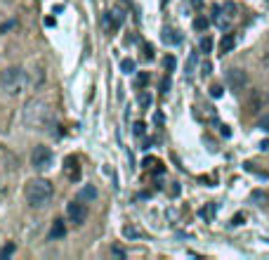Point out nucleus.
<instances>
[{
	"label": "nucleus",
	"mask_w": 269,
	"mask_h": 260,
	"mask_svg": "<svg viewBox=\"0 0 269 260\" xmlns=\"http://www.w3.org/2000/svg\"><path fill=\"white\" fill-rule=\"evenodd\" d=\"M52 121V109L43 100H31L24 107V123L31 130H43Z\"/></svg>",
	"instance_id": "obj_1"
},
{
	"label": "nucleus",
	"mask_w": 269,
	"mask_h": 260,
	"mask_svg": "<svg viewBox=\"0 0 269 260\" xmlns=\"http://www.w3.org/2000/svg\"><path fill=\"white\" fill-rule=\"evenodd\" d=\"M54 187L47 182L45 177H36V180H29L26 182V189H24V197L29 201V206L33 208H45L50 201H52Z\"/></svg>",
	"instance_id": "obj_2"
},
{
	"label": "nucleus",
	"mask_w": 269,
	"mask_h": 260,
	"mask_svg": "<svg viewBox=\"0 0 269 260\" xmlns=\"http://www.w3.org/2000/svg\"><path fill=\"white\" fill-rule=\"evenodd\" d=\"M29 78H26V71L19 69V67H8V69L0 74V88L8 92V95H19V92L26 88Z\"/></svg>",
	"instance_id": "obj_3"
},
{
	"label": "nucleus",
	"mask_w": 269,
	"mask_h": 260,
	"mask_svg": "<svg viewBox=\"0 0 269 260\" xmlns=\"http://www.w3.org/2000/svg\"><path fill=\"white\" fill-rule=\"evenodd\" d=\"M52 161H54V156H52V152H50V147H36L33 149V154H31V166L36 170H47L50 166H52Z\"/></svg>",
	"instance_id": "obj_4"
},
{
	"label": "nucleus",
	"mask_w": 269,
	"mask_h": 260,
	"mask_svg": "<svg viewBox=\"0 0 269 260\" xmlns=\"http://www.w3.org/2000/svg\"><path fill=\"white\" fill-rule=\"evenodd\" d=\"M66 215H69V220L73 222V225H85V220H87V206L83 204V199L69 201V206H66Z\"/></svg>",
	"instance_id": "obj_5"
},
{
	"label": "nucleus",
	"mask_w": 269,
	"mask_h": 260,
	"mask_svg": "<svg viewBox=\"0 0 269 260\" xmlns=\"http://www.w3.org/2000/svg\"><path fill=\"white\" fill-rule=\"evenodd\" d=\"M227 85H229L234 92L246 90L248 85V74L243 69H229L227 71Z\"/></svg>",
	"instance_id": "obj_6"
},
{
	"label": "nucleus",
	"mask_w": 269,
	"mask_h": 260,
	"mask_svg": "<svg viewBox=\"0 0 269 260\" xmlns=\"http://www.w3.org/2000/svg\"><path fill=\"white\" fill-rule=\"evenodd\" d=\"M123 22H125V15H123V10H121V8L109 10L107 15H104V29H107V33H114V31H118Z\"/></svg>",
	"instance_id": "obj_7"
},
{
	"label": "nucleus",
	"mask_w": 269,
	"mask_h": 260,
	"mask_svg": "<svg viewBox=\"0 0 269 260\" xmlns=\"http://www.w3.org/2000/svg\"><path fill=\"white\" fill-rule=\"evenodd\" d=\"M161 38H163V43H165V45H180V43H182V36H180L175 29H163Z\"/></svg>",
	"instance_id": "obj_8"
},
{
	"label": "nucleus",
	"mask_w": 269,
	"mask_h": 260,
	"mask_svg": "<svg viewBox=\"0 0 269 260\" xmlns=\"http://www.w3.org/2000/svg\"><path fill=\"white\" fill-rule=\"evenodd\" d=\"M234 47H236V38H234V33H227V36H222V40H220V52H222V54H229Z\"/></svg>",
	"instance_id": "obj_9"
},
{
	"label": "nucleus",
	"mask_w": 269,
	"mask_h": 260,
	"mask_svg": "<svg viewBox=\"0 0 269 260\" xmlns=\"http://www.w3.org/2000/svg\"><path fill=\"white\" fill-rule=\"evenodd\" d=\"M64 234H66V225H64V220H54L52 230H50V241H54V239H62Z\"/></svg>",
	"instance_id": "obj_10"
},
{
	"label": "nucleus",
	"mask_w": 269,
	"mask_h": 260,
	"mask_svg": "<svg viewBox=\"0 0 269 260\" xmlns=\"http://www.w3.org/2000/svg\"><path fill=\"white\" fill-rule=\"evenodd\" d=\"M66 166H69V177L78 180V177H80V170H78V161H76V159H66Z\"/></svg>",
	"instance_id": "obj_11"
},
{
	"label": "nucleus",
	"mask_w": 269,
	"mask_h": 260,
	"mask_svg": "<svg viewBox=\"0 0 269 260\" xmlns=\"http://www.w3.org/2000/svg\"><path fill=\"white\" fill-rule=\"evenodd\" d=\"M208 26H210V22H208L206 17H196V19H194V29L196 31H206Z\"/></svg>",
	"instance_id": "obj_12"
},
{
	"label": "nucleus",
	"mask_w": 269,
	"mask_h": 260,
	"mask_svg": "<svg viewBox=\"0 0 269 260\" xmlns=\"http://www.w3.org/2000/svg\"><path fill=\"white\" fill-rule=\"evenodd\" d=\"M121 71H123V74H132V71H135V61H132V59H123V61H121Z\"/></svg>",
	"instance_id": "obj_13"
},
{
	"label": "nucleus",
	"mask_w": 269,
	"mask_h": 260,
	"mask_svg": "<svg viewBox=\"0 0 269 260\" xmlns=\"http://www.w3.org/2000/svg\"><path fill=\"white\" fill-rule=\"evenodd\" d=\"M199 47H201V52H210V50H213V40L206 36V38H201Z\"/></svg>",
	"instance_id": "obj_14"
},
{
	"label": "nucleus",
	"mask_w": 269,
	"mask_h": 260,
	"mask_svg": "<svg viewBox=\"0 0 269 260\" xmlns=\"http://www.w3.org/2000/svg\"><path fill=\"white\" fill-rule=\"evenodd\" d=\"M257 128L264 130V133H269V114H264V116L257 118Z\"/></svg>",
	"instance_id": "obj_15"
},
{
	"label": "nucleus",
	"mask_w": 269,
	"mask_h": 260,
	"mask_svg": "<svg viewBox=\"0 0 269 260\" xmlns=\"http://www.w3.org/2000/svg\"><path fill=\"white\" fill-rule=\"evenodd\" d=\"M123 234H125V237H130V239H137V237H142V232H139L137 227H130V225H128V227H125V230H123Z\"/></svg>",
	"instance_id": "obj_16"
},
{
	"label": "nucleus",
	"mask_w": 269,
	"mask_h": 260,
	"mask_svg": "<svg viewBox=\"0 0 269 260\" xmlns=\"http://www.w3.org/2000/svg\"><path fill=\"white\" fill-rule=\"evenodd\" d=\"M97 197V189L95 187H85L83 191H80V199H95Z\"/></svg>",
	"instance_id": "obj_17"
},
{
	"label": "nucleus",
	"mask_w": 269,
	"mask_h": 260,
	"mask_svg": "<svg viewBox=\"0 0 269 260\" xmlns=\"http://www.w3.org/2000/svg\"><path fill=\"white\" fill-rule=\"evenodd\" d=\"M163 67H165V69L168 71H172L177 67V59L175 57H172V54H168V57H165V59H163Z\"/></svg>",
	"instance_id": "obj_18"
},
{
	"label": "nucleus",
	"mask_w": 269,
	"mask_h": 260,
	"mask_svg": "<svg viewBox=\"0 0 269 260\" xmlns=\"http://www.w3.org/2000/svg\"><path fill=\"white\" fill-rule=\"evenodd\" d=\"M210 97H213V100H220V97H222V88H220V85H210Z\"/></svg>",
	"instance_id": "obj_19"
},
{
	"label": "nucleus",
	"mask_w": 269,
	"mask_h": 260,
	"mask_svg": "<svg viewBox=\"0 0 269 260\" xmlns=\"http://www.w3.org/2000/svg\"><path fill=\"white\" fill-rule=\"evenodd\" d=\"M139 104H142V107H149V104H151V95H149V92H142V95H139Z\"/></svg>",
	"instance_id": "obj_20"
},
{
	"label": "nucleus",
	"mask_w": 269,
	"mask_h": 260,
	"mask_svg": "<svg viewBox=\"0 0 269 260\" xmlns=\"http://www.w3.org/2000/svg\"><path fill=\"white\" fill-rule=\"evenodd\" d=\"M250 199H253V201H262V204H264V201H269V197L264 194V191H253V197H250Z\"/></svg>",
	"instance_id": "obj_21"
},
{
	"label": "nucleus",
	"mask_w": 269,
	"mask_h": 260,
	"mask_svg": "<svg viewBox=\"0 0 269 260\" xmlns=\"http://www.w3.org/2000/svg\"><path fill=\"white\" fill-rule=\"evenodd\" d=\"M194 64H196V54H192V57H189V61H187V76H192Z\"/></svg>",
	"instance_id": "obj_22"
},
{
	"label": "nucleus",
	"mask_w": 269,
	"mask_h": 260,
	"mask_svg": "<svg viewBox=\"0 0 269 260\" xmlns=\"http://www.w3.org/2000/svg\"><path fill=\"white\" fill-rule=\"evenodd\" d=\"M146 83H149V74H139L137 76V88H144Z\"/></svg>",
	"instance_id": "obj_23"
},
{
	"label": "nucleus",
	"mask_w": 269,
	"mask_h": 260,
	"mask_svg": "<svg viewBox=\"0 0 269 260\" xmlns=\"http://www.w3.org/2000/svg\"><path fill=\"white\" fill-rule=\"evenodd\" d=\"M132 130H135V135H144L146 125H144V123H142V121H139V123H135V128H132Z\"/></svg>",
	"instance_id": "obj_24"
},
{
	"label": "nucleus",
	"mask_w": 269,
	"mask_h": 260,
	"mask_svg": "<svg viewBox=\"0 0 269 260\" xmlns=\"http://www.w3.org/2000/svg\"><path fill=\"white\" fill-rule=\"evenodd\" d=\"M144 57L146 59H154V47L151 45H144Z\"/></svg>",
	"instance_id": "obj_25"
},
{
	"label": "nucleus",
	"mask_w": 269,
	"mask_h": 260,
	"mask_svg": "<svg viewBox=\"0 0 269 260\" xmlns=\"http://www.w3.org/2000/svg\"><path fill=\"white\" fill-rule=\"evenodd\" d=\"M12 251H15V246H12V244L5 246V248H3V258H10V255H12Z\"/></svg>",
	"instance_id": "obj_26"
},
{
	"label": "nucleus",
	"mask_w": 269,
	"mask_h": 260,
	"mask_svg": "<svg viewBox=\"0 0 269 260\" xmlns=\"http://www.w3.org/2000/svg\"><path fill=\"white\" fill-rule=\"evenodd\" d=\"M201 69H203V71H201V74H203V76H210V71H213V67H210V64H208V61H206V64H203V67H201Z\"/></svg>",
	"instance_id": "obj_27"
},
{
	"label": "nucleus",
	"mask_w": 269,
	"mask_h": 260,
	"mask_svg": "<svg viewBox=\"0 0 269 260\" xmlns=\"http://www.w3.org/2000/svg\"><path fill=\"white\" fill-rule=\"evenodd\" d=\"M220 133H222L224 138H231V130H229V125H220Z\"/></svg>",
	"instance_id": "obj_28"
},
{
	"label": "nucleus",
	"mask_w": 269,
	"mask_h": 260,
	"mask_svg": "<svg viewBox=\"0 0 269 260\" xmlns=\"http://www.w3.org/2000/svg\"><path fill=\"white\" fill-rule=\"evenodd\" d=\"M111 253H114V255H121V258H125V251H123V248H118V246H114V248H111Z\"/></svg>",
	"instance_id": "obj_29"
},
{
	"label": "nucleus",
	"mask_w": 269,
	"mask_h": 260,
	"mask_svg": "<svg viewBox=\"0 0 269 260\" xmlns=\"http://www.w3.org/2000/svg\"><path fill=\"white\" fill-rule=\"evenodd\" d=\"M161 90H163V92H168V90H170V78H163V83H161Z\"/></svg>",
	"instance_id": "obj_30"
},
{
	"label": "nucleus",
	"mask_w": 269,
	"mask_h": 260,
	"mask_svg": "<svg viewBox=\"0 0 269 260\" xmlns=\"http://www.w3.org/2000/svg\"><path fill=\"white\" fill-rule=\"evenodd\" d=\"M231 225H243V215L238 213L236 218H234V220H231Z\"/></svg>",
	"instance_id": "obj_31"
},
{
	"label": "nucleus",
	"mask_w": 269,
	"mask_h": 260,
	"mask_svg": "<svg viewBox=\"0 0 269 260\" xmlns=\"http://www.w3.org/2000/svg\"><path fill=\"white\" fill-rule=\"evenodd\" d=\"M260 149H262V152H269V140H262V142H260Z\"/></svg>",
	"instance_id": "obj_32"
},
{
	"label": "nucleus",
	"mask_w": 269,
	"mask_h": 260,
	"mask_svg": "<svg viewBox=\"0 0 269 260\" xmlns=\"http://www.w3.org/2000/svg\"><path fill=\"white\" fill-rule=\"evenodd\" d=\"M3 197H5V187L0 184V201H3Z\"/></svg>",
	"instance_id": "obj_33"
}]
</instances>
